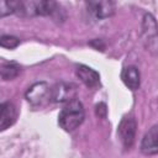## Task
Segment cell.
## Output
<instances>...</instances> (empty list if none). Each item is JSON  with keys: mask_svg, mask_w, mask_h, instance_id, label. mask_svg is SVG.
<instances>
[{"mask_svg": "<svg viewBox=\"0 0 158 158\" xmlns=\"http://www.w3.org/2000/svg\"><path fill=\"white\" fill-rule=\"evenodd\" d=\"M60 6L56 1H1L0 16L5 17L16 14L22 17L33 16H54L59 12Z\"/></svg>", "mask_w": 158, "mask_h": 158, "instance_id": "1", "label": "cell"}, {"mask_svg": "<svg viewBox=\"0 0 158 158\" xmlns=\"http://www.w3.org/2000/svg\"><path fill=\"white\" fill-rule=\"evenodd\" d=\"M85 111L83 104L79 100L74 99L73 101L67 102L60 110L58 115V123L64 131L72 132L83 123Z\"/></svg>", "mask_w": 158, "mask_h": 158, "instance_id": "2", "label": "cell"}, {"mask_svg": "<svg viewBox=\"0 0 158 158\" xmlns=\"http://www.w3.org/2000/svg\"><path fill=\"white\" fill-rule=\"evenodd\" d=\"M142 40L149 52H158V23L151 14H146L142 20Z\"/></svg>", "mask_w": 158, "mask_h": 158, "instance_id": "3", "label": "cell"}, {"mask_svg": "<svg viewBox=\"0 0 158 158\" xmlns=\"http://www.w3.org/2000/svg\"><path fill=\"white\" fill-rule=\"evenodd\" d=\"M136 128H137V122L132 115H126L120 121L117 127V136L125 148L132 147L136 137Z\"/></svg>", "mask_w": 158, "mask_h": 158, "instance_id": "4", "label": "cell"}, {"mask_svg": "<svg viewBox=\"0 0 158 158\" xmlns=\"http://www.w3.org/2000/svg\"><path fill=\"white\" fill-rule=\"evenodd\" d=\"M25 96L32 106H42L51 100V88L46 81H38L28 88Z\"/></svg>", "mask_w": 158, "mask_h": 158, "instance_id": "5", "label": "cell"}, {"mask_svg": "<svg viewBox=\"0 0 158 158\" xmlns=\"http://www.w3.org/2000/svg\"><path fill=\"white\" fill-rule=\"evenodd\" d=\"M77 86L73 83L60 81L51 88V100L54 102H70L75 99Z\"/></svg>", "mask_w": 158, "mask_h": 158, "instance_id": "6", "label": "cell"}, {"mask_svg": "<svg viewBox=\"0 0 158 158\" xmlns=\"http://www.w3.org/2000/svg\"><path fill=\"white\" fill-rule=\"evenodd\" d=\"M88 12L96 20L107 19L115 12V2L102 0V1H86L85 2Z\"/></svg>", "mask_w": 158, "mask_h": 158, "instance_id": "7", "label": "cell"}, {"mask_svg": "<svg viewBox=\"0 0 158 158\" xmlns=\"http://www.w3.org/2000/svg\"><path fill=\"white\" fill-rule=\"evenodd\" d=\"M75 74L81 83L90 89H95L100 85V74L88 65L78 64L75 67Z\"/></svg>", "mask_w": 158, "mask_h": 158, "instance_id": "8", "label": "cell"}, {"mask_svg": "<svg viewBox=\"0 0 158 158\" xmlns=\"http://www.w3.org/2000/svg\"><path fill=\"white\" fill-rule=\"evenodd\" d=\"M17 117V110L15 105L10 101H5L0 106V130L5 131L12 126Z\"/></svg>", "mask_w": 158, "mask_h": 158, "instance_id": "9", "label": "cell"}, {"mask_svg": "<svg viewBox=\"0 0 158 158\" xmlns=\"http://www.w3.org/2000/svg\"><path fill=\"white\" fill-rule=\"evenodd\" d=\"M141 151L144 154H154L158 152V125H154L143 136L141 142Z\"/></svg>", "mask_w": 158, "mask_h": 158, "instance_id": "10", "label": "cell"}, {"mask_svg": "<svg viewBox=\"0 0 158 158\" xmlns=\"http://www.w3.org/2000/svg\"><path fill=\"white\" fill-rule=\"evenodd\" d=\"M121 79L123 84L131 89V90H137L141 84V74L137 67L135 65H127L123 68L121 73Z\"/></svg>", "mask_w": 158, "mask_h": 158, "instance_id": "11", "label": "cell"}, {"mask_svg": "<svg viewBox=\"0 0 158 158\" xmlns=\"http://www.w3.org/2000/svg\"><path fill=\"white\" fill-rule=\"evenodd\" d=\"M0 72H1L2 80H12L20 74L21 67L15 62H5L1 64Z\"/></svg>", "mask_w": 158, "mask_h": 158, "instance_id": "12", "label": "cell"}, {"mask_svg": "<svg viewBox=\"0 0 158 158\" xmlns=\"http://www.w3.org/2000/svg\"><path fill=\"white\" fill-rule=\"evenodd\" d=\"M0 44L4 48L14 49L20 44V40L15 36H11V35H2L0 38Z\"/></svg>", "mask_w": 158, "mask_h": 158, "instance_id": "13", "label": "cell"}]
</instances>
